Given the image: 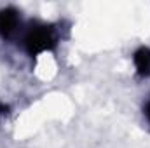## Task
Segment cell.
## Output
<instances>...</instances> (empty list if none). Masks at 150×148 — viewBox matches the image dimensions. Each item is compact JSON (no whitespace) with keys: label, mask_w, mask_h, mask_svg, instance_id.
<instances>
[{"label":"cell","mask_w":150,"mask_h":148,"mask_svg":"<svg viewBox=\"0 0 150 148\" xmlns=\"http://www.w3.org/2000/svg\"><path fill=\"white\" fill-rule=\"evenodd\" d=\"M23 51L30 58H38L47 52H54L61 42V30L54 23L32 21L25 26V32L19 38Z\"/></svg>","instance_id":"obj_1"},{"label":"cell","mask_w":150,"mask_h":148,"mask_svg":"<svg viewBox=\"0 0 150 148\" xmlns=\"http://www.w3.org/2000/svg\"><path fill=\"white\" fill-rule=\"evenodd\" d=\"M25 26L26 25L23 21L19 9H16L12 5L0 7V38L4 42L19 40L25 32Z\"/></svg>","instance_id":"obj_2"},{"label":"cell","mask_w":150,"mask_h":148,"mask_svg":"<svg viewBox=\"0 0 150 148\" xmlns=\"http://www.w3.org/2000/svg\"><path fill=\"white\" fill-rule=\"evenodd\" d=\"M133 66L138 78H150V47L140 45L133 52Z\"/></svg>","instance_id":"obj_3"},{"label":"cell","mask_w":150,"mask_h":148,"mask_svg":"<svg viewBox=\"0 0 150 148\" xmlns=\"http://www.w3.org/2000/svg\"><path fill=\"white\" fill-rule=\"evenodd\" d=\"M143 117H145L147 124L150 125V96L147 98V101L143 103Z\"/></svg>","instance_id":"obj_4"},{"label":"cell","mask_w":150,"mask_h":148,"mask_svg":"<svg viewBox=\"0 0 150 148\" xmlns=\"http://www.w3.org/2000/svg\"><path fill=\"white\" fill-rule=\"evenodd\" d=\"M9 115V105H5L4 101H0V120H4Z\"/></svg>","instance_id":"obj_5"}]
</instances>
